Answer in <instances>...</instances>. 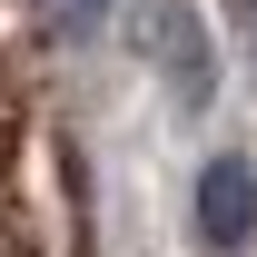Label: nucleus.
Wrapping results in <instances>:
<instances>
[{"mask_svg": "<svg viewBox=\"0 0 257 257\" xmlns=\"http://www.w3.org/2000/svg\"><path fill=\"white\" fill-rule=\"evenodd\" d=\"M149 69L168 79V99H178V109H208V99H218V60H208L198 10H178V0H159V10H149Z\"/></svg>", "mask_w": 257, "mask_h": 257, "instance_id": "f257e3e1", "label": "nucleus"}, {"mask_svg": "<svg viewBox=\"0 0 257 257\" xmlns=\"http://www.w3.org/2000/svg\"><path fill=\"white\" fill-rule=\"evenodd\" d=\"M247 237H257V159H208L198 168V247L247 257Z\"/></svg>", "mask_w": 257, "mask_h": 257, "instance_id": "f03ea898", "label": "nucleus"}, {"mask_svg": "<svg viewBox=\"0 0 257 257\" xmlns=\"http://www.w3.org/2000/svg\"><path fill=\"white\" fill-rule=\"evenodd\" d=\"M218 10H227V30H237V50L257 60V0H218Z\"/></svg>", "mask_w": 257, "mask_h": 257, "instance_id": "7ed1b4c3", "label": "nucleus"}, {"mask_svg": "<svg viewBox=\"0 0 257 257\" xmlns=\"http://www.w3.org/2000/svg\"><path fill=\"white\" fill-rule=\"evenodd\" d=\"M109 10H119V0H60V20H69V30H89V20H109Z\"/></svg>", "mask_w": 257, "mask_h": 257, "instance_id": "20e7f679", "label": "nucleus"}]
</instances>
